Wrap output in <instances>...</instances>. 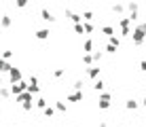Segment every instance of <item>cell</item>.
<instances>
[{
	"mask_svg": "<svg viewBox=\"0 0 146 127\" xmlns=\"http://www.w3.org/2000/svg\"><path fill=\"white\" fill-rule=\"evenodd\" d=\"M131 19H129V15H125V17L119 19V30H121V36H131Z\"/></svg>",
	"mask_w": 146,
	"mask_h": 127,
	"instance_id": "1",
	"label": "cell"
},
{
	"mask_svg": "<svg viewBox=\"0 0 146 127\" xmlns=\"http://www.w3.org/2000/svg\"><path fill=\"white\" fill-rule=\"evenodd\" d=\"M131 38H133V45H144V40H146V32L142 30V25H133V32H131Z\"/></svg>",
	"mask_w": 146,
	"mask_h": 127,
	"instance_id": "2",
	"label": "cell"
},
{
	"mask_svg": "<svg viewBox=\"0 0 146 127\" xmlns=\"http://www.w3.org/2000/svg\"><path fill=\"white\" fill-rule=\"evenodd\" d=\"M9 80H11V85H15V83H21L23 80V74H21V70L19 68H11V72H9Z\"/></svg>",
	"mask_w": 146,
	"mask_h": 127,
	"instance_id": "3",
	"label": "cell"
},
{
	"mask_svg": "<svg viewBox=\"0 0 146 127\" xmlns=\"http://www.w3.org/2000/svg\"><path fill=\"white\" fill-rule=\"evenodd\" d=\"M110 100H112V95H110V93H106V91L100 93V110H108L110 104H112Z\"/></svg>",
	"mask_w": 146,
	"mask_h": 127,
	"instance_id": "4",
	"label": "cell"
},
{
	"mask_svg": "<svg viewBox=\"0 0 146 127\" xmlns=\"http://www.w3.org/2000/svg\"><path fill=\"white\" fill-rule=\"evenodd\" d=\"M23 91H28V83L26 80H21V83H15V85H11V93L17 98V95H21Z\"/></svg>",
	"mask_w": 146,
	"mask_h": 127,
	"instance_id": "5",
	"label": "cell"
},
{
	"mask_svg": "<svg viewBox=\"0 0 146 127\" xmlns=\"http://www.w3.org/2000/svg\"><path fill=\"white\" fill-rule=\"evenodd\" d=\"M28 91L30 93H40V87H38V78L36 76H30V80H28Z\"/></svg>",
	"mask_w": 146,
	"mask_h": 127,
	"instance_id": "6",
	"label": "cell"
},
{
	"mask_svg": "<svg viewBox=\"0 0 146 127\" xmlns=\"http://www.w3.org/2000/svg\"><path fill=\"white\" fill-rule=\"evenodd\" d=\"M87 74H89V78H93V83L100 78V74H102V68L100 66H91V68H87Z\"/></svg>",
	"mask_w": 146,
	"mask_h": 127,
	"instance_id": "7",
	"label": "cell"
},
{
	"mask_svg": "<svg viewBox=\"0 0 146 127\" xmlns=\"http://www.w3.org/2000/svg\"><path fill=\"white\" fill-rule=\"evenodd\" d=\"M11 25H13V17H11V15H7V13H4L2 17H0V28H2V30H9Z\"/></svg>",
	"mask_w": 146,
	"mask_h": 127,
	"instance_id": "8",
	"label": "cell"
},
{
	"mask_svg": "<svg viewBox=\"0 0 146 127\" xmlns=\"http://www.w3.org/2000/svg\"><path fill=\"white\" fill-rule=\"evenodd\" d=\"M15 102H17V104H28V102H32V93H30V91H23L21 95H17V98H15Z\"/></svg>",
	"mask_w": 146,
	"mask_h": 127,
	"instance_id": "9",
	"label": "cell"
},
{
	"mask_svg": "<svg viewBox=\"0 0 146 127\" xmlns=\"http://www.w3.org/2000/svg\"><path fill=\"white\" fill-rule=\"evenodd\" d=\"M38 40H47L49 36H51V32H49V28H40V30H36V34H34Z\"/></svg>",
	"mask_w": 146,
	"mask_h": 127,
	"instance_id": "10",
	"label": "cell"
},
{
	"mask_svg": "<svg viewBox=\"0 0 146 127\" xmlns=\"http://www.w3.org/2000/svg\"><path fill=\"white\" fill-rule=\"evenodd\" d=\"M85 93L83 91H72V93H68V102H83Z\"/></svg>",
	"mask_w": 146,
	"mask_h": 127,
	"instance_id": "11",
	"label": "cell"
},
{
	"mask_svg": "<svg viewBox=\"0 0 146 127\" xmlns=\"http://www.w3.org/2000/svg\"><path fill=\"white\" fill-rule=\"evenodd\" d=\"M40 19H42V21H55L53 13L49 11V9H40Z\"/></svg>",
	"mask_w": 146,
	"mask_h": 127,
	"instance_id": "12",
	"label": "cell"
},
{
	"mask_svg": "<svg viewBox=\"0 0 146 127\" xmlns=\"http://www.w3.org/2000/svg\"><path fill=\"white\" fill-rule=\"evenodd\" d=\"M66 17H70V19H72V21H74V25H76V23H83V15L72 13V11H68V9H66Z\"/></svg>",
	"mask_w": 146,
	"mask_h": 127,
	"instance_id": "13",
	"label": "cell"
},
{
	"mask_svg": "<svg viewBox=\"0 0 146 127\" xmlns=\"http://www.w3.org/2000/svg\"><path fill=\"white\" fill-rule=\"evenodd\" d=\"M91 51H93V40L87 38V40L83 43V53H85V55H91Z\"/></svg>",
	"mask_w": 146,
	"mask_h": 127,
	"instance_id": "14",
	"label": "cell"
},
{
	"mask_svg": "<svg viewBox=\"0 0 146 127\" xmlns=\"http://www.w3.org/2000/svg\"><path fill=\"white\" fill-rule=\"evenodd\" d=\"M11 68H13V66L9 64L7 59H2V57H0V72H2V74H9V72H11Z\"/></svg>",
	"mask_w": 146,
	"mask_h": 127,
	"instance_id": "15",
	"label": "cell"
},
{
	"mask_svg": "<svg viewBox=\"0 0 146 127\" xmlns=\"http://www.w3.org/2000/svg\"><path fill=\"white\" fill-rule=\"evenodd\" d=\"M11 95V87H0V100H9Z\"/></svg>",
	"mask_w": 146,
	"mask_h": 127,
	"instance_id": "16",
	"label": "cell"
},
{
	"mask_svg": "<svg viewBox=\"0 0 146 127\" xmlns=\"http://www.w3.org/2000/svg\"><path fill=\"white\" fill-rule=\"evenodd\" d=\"M138 106H140V102H138V100H133V98L125 102V108H127V110H135Z\"/></svg>",
	"mask_w": 146,
	"mask_h": 127,
	"instance_id": "17",
	"label": "cell"
},
{
	"mask_svg": "<svg viewBox=\"0 0 146 127\" xmlns=\"http://www.w3.org/2000/svg\"><path fill=\"white\" fill-rule=\"evenodd\" d=\"M104 87H106V83H104L102 78H98V80L93 83V89H95V91H100V93H104Z\"/></svg>",
	"mask_w": 146,
	"mask_h": 127,
	"instance_id": "18",
	"label": "cell"
},
{
	"mask_svg": "<svg viewBox=\"0 0 146 127\" xmlns=\"http://www.w3.org/2000/svg\"><path fill=\"white\" fill-rule=\"evenodd\" d=\"M125 9L129 11V15H133V13H138V11H140V4H135V2H129V4H125Z\"/></svg>",
	"mask_w": 146,
	"mask_h": 127,
	"instance_id": "19",
	"label": "cell"
},
{
	"mask_svg": "<svg viewBox=\"0 0 146 127\" xmlns=\"http://www.w3.org/2000/svg\"><path fill=\"white\" fill-rule=\"evenodd\" d=\"M102 34H106V36H114V28L112 25H102Z\"/></svg>",
	"mask_w": 146,
	"mask_h": 127,
	"instance_id": "20",
	"label": "cell"
},
{
	"mask_svg": "<svg viewBox=\"0 0 146 127\" xmlns=\"http://www.w3.org/2000/svg\"><path fill=\"white\" fill-rule=\"evenodd\" d=\"M108 45H112V47H117V49H119L121 38H119V36H110V38H108Z\"/></svg>",
	"mask_w": 146,
	"mask_h": 127,
	"instance_id": "21",
	"label": "cell"
},
{
	"mask_svg": "<svg viewBox=\"0 0 146 127\" xmlns=\"http://www.w3.org/2000/svg\"><path fill=\"white\" fill-rule=\"evenodd\" d=\"M112 13H123V11H127V9H125V4H112Z\"/></svg>",
	"mask_w": 146,
	"mask_h": 127,
	"instance_id": "22",
	"label": "cell"
},
{
	"mask_svg": "<svg viewBox=\"0 0 146 127\" xmlns=\"http://www.w3.org/2000/svg\"><path fill=\"white\" fill-rule=\"evenodd\" d=\"M91 55H93V64H95V62L100 64V62L104 59V53H102V51H95V53H91Z\"/></svg>",
	"mask_w": 146,
	"mask_h": 127,
	"instance_id": "23",
	"label": "cell"
},
{
	"mask_svg": "<svg viewBox=\"0 0 146 127\" xmlns=\"http://www.w3.org/2000/svg\"><path fill=\"white\" fill-rule=\"evenodd\" d=\"M83 64L91 68V66H93V55H83Z\"/></svg>",
	"mask_w": 146,
	"mask_h": 127,
	"instance_id": "24",
	"label": "cell"
},
{
	"mask_svg": "<svg viewBox=\"0 0 146 127\" xmlns=\"http://www.w3.org/2000/svg\"><path fill=\"white\" fill-rule=\"evenodd\" d=\"M93 17H95L93 11H85V13H83V19H85L87 23H91V19H93Z\"/></svg>",
	"mask_w": 146,
	"mask_h": 127,
	"instance_id": "25",
	"label": "cell"
},
{
	"mask_svg": "<svg viewBox=\"0 0 146 127\" xmlns=\"http://www.w3.org/2000/svg\"><path fill=\"white\" fill-rule=\"evenodd\" d=\"M42 114H44V116H47V119H51V116L55 114V108H51V106H47V108H44V110H42Z\"/></svg>",
	"mask_w": 146,
	"mask_h": 127,
	"instance_id": "26",
	"label": "cell"
},
{
	"mask_svg": "<svg viewBox=\"0 0 146 127\" xmlns=\"http://www.w3.org/2000/svg\"><path fill=\"white\" fill-rule=\"evenodd\" d=\"M36 106H38L40 110H44V108H47L49 104H47V100H44V98H38V100H36Z\"/></svg>",
	"mask_w": 146,
	"mask_h": 127,
	"instance_id": "27",
	"label": "cell"
},
{
	"mask_svg": "<svg viewBox=\"0 0 146 127\" xmlns=\"http://www.w3.org/2000/svg\"><path fill=\"white\" fill-rule=\"evenodd\" d=\"M64 74H66V70H64V68H55V70H53V76H55V78H62Z\"/></svg>",
	"mask_w": 146,
	"mask_h": 127,
	"instance_id": "28",
	"label": "cell"
},
{
	"mask_svg": "<svg viewBox=\"0 0 146 127\" xmlns=\"http://www.w3.org/2000/svg\"><path fill=\"white\" fill-rule=\"evenodd\" d=\"M55 110L57 112H66V104L64 102H55Z\"/></svg>",
	"mask_w": 146,
	"mask_h": 127,
	"instance_id": "29",
	"label": "cell"
},
{
	"mask_svg": "<svg viewBox=\"0 0 146 127\" xmlns=\"http://www.w3.org/2000/svg\"><path fill=\"white\" fill-rule=\"evenodd\" d=\"M83 28H85V34H91L93 30H95V28H93V23H87V21L83 23Z\"/></svg>",
	"mask_w": 146,
	"mask_h": 127,
	"instance_id": "30",
	"label": "cell"
},
{
	"mask_svg": "<svg viewBox=\"0 0 146 127\" xmlns=\"http://www.w3.org/2000/svg\"><path fill=\"white\" fill-rule=\"evenodd\" d=\"M11 57H13V51H9V49H7V51H2V59H7V62H9Z\"/></svg>",
	"mask_w": 146,
	"mask_h": 127,
	"instance_id": "31",
	"label": "cell"
},
{
	"mask_svg": "<svg viewBox=\"0 0 146 127\" xmlns=\"http://www.w3.org/2000/svg\"><path fill=\"white\" fill-rule=\"evenodd\" d=\"M74 32H76V34H85V28H83V23H76V25H74Z\"/></svg>",
	"mask_w": 146,
	"mask_h": 127,
	"instance_id": "32",
	"label": "cell"
},
{
	"mask_svg": "<svg viewBox=\"0 0 146 127\" xmlns=\"http://www.w3.org/2000/svg\"><path fill=\"white\" fill-rule=\"evenodd\" d=\"M106 53L114 55V53H117V47H112V45H106Z\"/></svg>",
	"mask_w": 146,
	"mask_h": 127,
	"instance_id": "33",
	"label": "cell"
},
{
	"mask_svg": "<svg viewBox=\"0 0 146 127\" xmlns=\"http://www.w3.org/2000/svg\"><path fill=\"white\" fill-rule=\"evenodd\" d=\"M21 108H23V110H26V112H30V110H32V102H28V104H23V106H21Z\"/></svg>",
	"mask_w": 146,
	"mask_h": 127,
	"instance_id": "34",
	"label": "cell"
},
{
	"mask_svg": "<svg viewBox=\"0 0 146 127\" xmlns=\"http://www.w3.org/2000/svg\"><path fill=\"white\" fill-rule=\"evenodd\" d=\"M140 70H142V72H146V59H142V64H140Z\"/></svg>",
	"mask_w": 146,
	"mask_h": 127,
	"instance_id": "35",
	"label": "cell"
},
{
	"mask_svg": "<svg viewBox=\"0 0 146 127\" xmlns=\"http://www.w3.org/2000/svg\"><path fill=\"white\" fill-rule=\"evenodd\" d=\"M98 127H108V123H106V121H102V123H100Z\"/></svg>",
	"mask_w": 146,
	"mask_h": 127,
	"instance_id": "36",
	"label": "cell"
},
{
	"mask_svg": "<svg viewBox=\"0 0 146 127\" xmlns=\"http://www.w3.org/2000/svg\"><path fill=\"white\" fill-rule=\"evenodd\" d=\"M140 104H142V106H144V108H146V95H144V100H142V102H140Z\"/></svg>",
	"mask_w": 146,
	"mask_h": 127,
	"instance_id": "37",
	"label": "cell"
},
{
	"mask_svg": "<svg viewBox=\"0 0 146 127\" xmlns=\"http://www.w3.org/2000/svg\"><path fill=\"white\" fill-rule=\"evenodd\" d=\"M140 25H142V30H144V32H146V21H144V23H140Z\"/></svg>",
	"mask_w": 146,
	"mask_h": 127,
	"instance_id": "38",
	"label": "cell"
},
{
	"mask_svg": "<svg viewBox=\"0 0 146 127\" xmlns=\"http://www.w3.org/2000/svg\"><path fill=\"white\" fill-rule=\"evenodd\" d=\"M2 83H4V80H2V76H0V87H4V85H2Z\"/></svg>",
	"mask_w": 146,
	"mask_h": 127,
	"instance_id": "39",
	"label": "cell"
},
{
	"mask_svg": "<svg viewBox=\"0 0 146 127\" xmlns=\"http://www.w3.org/2000/svg\"><path fill=\"white\" fill-rule=\"evenodd\" d=\"M144 121H146V114H144Z\"/></svg>",
	"mask_w": 146,
	"mask_h": 127,
	"instance_id": "40",
	"label": "cell"
},
{
	"mask_svg": "<svg viewBox=\"0 0 146 127\" xmlns=\"http://www.w3.org/2000/svg\"><path fill=\"white\" fill-rule=\"evenodd\" d=\"M0 17H2V15H0Z\"/></svg>",
	"mask_w": 146,
	"mask_h": 127,
	"instance_id": "41",
	"label": "cell"
}]
</instances>
